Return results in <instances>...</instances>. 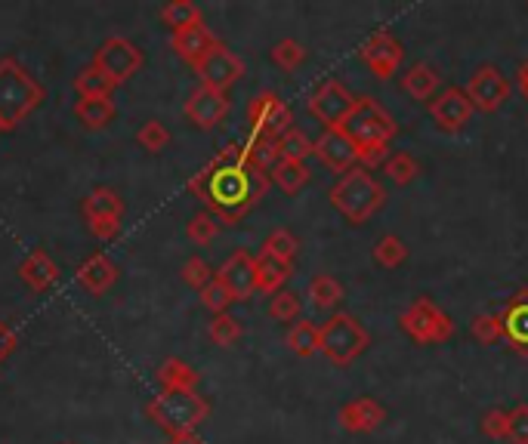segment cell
Segmentation results:
<instances>
[{"instance_id":"obj_1","label":"cell","mask_w":528,"mask_h":444,"mask_svg":"<svg viewBox=\"0 0 528 444\" xmlns=\"http://www.w3.org/2000/svg\"><path fill=\"white\" fill-rule=\"evenodd\" d=\"M269 182H272L269 173L251 167L244 158L226 161L220 155L189 179V192L198 201H204L207 213H214L223 226H232V222H238L251 207L260 204Z\"/></svg>"},{"instance_id":"obj_2","label":"cell","mask_w":528,"mask_h":444,"mask_svg":"<svg viewBox=\"0 0 528 444\" xmlns=\"http://www.w3.org/2000/svg\"><path fill=\"white\" fill-rule=\"evenodd\" d=\"M41 99V84L16 59H0V127L16 130L41 105Z\"/></svg>"},{"instance_id":"obj_3","label":"cell","mask_w":528,"mask_h":444,"mask_svg":"<svg viewBox=\"0 0 528 444\" xmlns=\"http://www.w3.org/2000/svg\"><path fill=\"white\" fill-rule=\"evenodd\" d=\"M340 130L349 136V142L362 152H371V148H383L390 145L393 136L399 133L396 118L386 111L374 96H359L352 111L346 115V121L340 124Z\"/></svg>"},{"instance_id":"obj_4","label":"cell","mask_w":528,"mask_h":444,"mask_svg":"<svg viewBox=\"0 0 528 444\" xmlns=\"http://www.w3.org/2000/svg\"><path fill=\"white\" fill-rule=\"evenodd\" d=\"M386 201V192L383 185L362 167H352L349 173H343L337 179V185L331 189V204L349 219L356 222V226H362V222H368Z\"/></svg>"},{"instance_id":"obj_5","label":"cell","mask_w":528,"mask_h":444,"mask_svg":"<svg viewBox=\"0 0 528 444\" xmlns=\"http://www.w3.org/2000/svg\"><path fill=\"white\" fill-rule=\"evenodd\" d=\"M149 417L170 432V438L192 435L210 417V404L198 392H161L149 401Z\"/></svg>"},{"instance_id":"obj_6","label":"cell","mask_w":528,"mask_h":444,"mask_svg":"<svg viewBox=\"0 0 528 444\" xmlns=\"http://www.w3.org/2000/svg\"><path fill=\"white\" fill-rule=\"evenodd\" d=\"M319 330H322V355L340 367L356 361L371 343L365 324L349 312H334Z\"/></svg>"},{"instance_id":"obj_7","label":"cell","mask_w":528,"mask_h":444,"mask_svg":"<svg viewBox=\"0 0 528 444\" xmlns=\"http://www.w3.org/2000/svg\"><path fill=\"white\" fill-rule=\"evenodd\" d=\"M399 324L408 337L417 343V346H430V343H448L454 337V321L433 303L427 296H420L414 300L402 315H399Z\"/></svg>"},{"instance_id":"obj_8","label":"cell","mask_w":528,"mask_h":444,"mask_svg":"<svg viewBox=\"0 0 528 444\" xmlns=\"http://www.w3.org/2000/svg\"><path fill=\"white\" fill-rule=\"evenodd\" d=\"M93 68H99L105 78L118 87L143 68V50H139L133 41H127V37H109V41L96 50Z\"/></svg>"},{"instance_id":"obj_9","label":"cell","mask_w":528,"mask_h":444,"mask_svg":"<svg viewBox=\"0 0 528 444\" xmlns=\"http://www.w3.org/2000/svg\"><path fill=\"white\" fill-rule=\"evenodd\" d=\"M510 81L504 78V71L495 68V65H479L470 81L464 87L467 99L473 102V108L485 111V115H491V111H498L507 99H510Z\"/></svg>"},{"instance_id":"obj_10","label":"cell","mask_w":528,"mask_h":444,"mask_svg":"<svg viewBox=\"0 0 528 444\" xmlns=\"http://www.w3.org/2000/svg\"><path fill=\"white\" fill-rule=\"evenodd\" d=\"M248 121L254 127L257 136H269V139H281L291 127H294V115L291 108L281 102L272 90H263L251 99L248 105Z\"/></svg>"},{"instance_id":"obj_11","label":"cell","mask_w":528,"mask_h":444,"mask_svg":"<svg viewBox=\"0 0 528 444\" xmlns=\"http://www.w3.org/2000/svg\"><path fill=\"white\" fill-rule=\"evenodd\" d=\"M352 105H356V96H352L337 78H328V81H322L319 87L312 90V96H309V115L315 121H322L325 130H328V127H340L346 121Z\"/></svg>"},{"instance_id":"obj_12","label":"cell","mask_w":528,"mask_h":444,"mask_svg":"<svg viewBox=\"0 0 528 444\" xmlns=\"http://www.w3.org/2000/svg\"><path fill=\"white\" fill-rule=\"evenodd\" d=\"M198 78H201V87H210V90H220L226 93L232 84L241 81V74H244V62L226 47V44H217L214 50H210L198 65Z\"/></svg>"},{"instance_id":"obj_13","label":"cell","mask_w":528,"mask_h":444,"mask_svg":"<svg viewBox=\"0 0 528 444\" xmlns=\"http://www.w3.org/2000/svg\"><path fill=\"white\" fill-rule=\"evenodd\" d=\"M359 56H362V62L377 74L380 81H386V78H393V74L399 71V65H402V59H405V50H402V44L396 41V34H390V31H374L368 41L362 44Z\"/></svg>"},{"instance_id":"obj_14","label":"cell","mask_w":528,"mask_h":444,"mask_svg":"<svg viewBox=\"0 0 528 444\" xmlns=\"http://www.w3.org/2000/svg\"><path fill=\"white\" fill-rule=\"evenodd\" d=\"M312 155L334 173H349L359 164V148L349 142V136L340 127H328L322 130L319 139H312Z\"/></svg>"},{"instance_id":"obj_15","label":"cell","mask_w":528,"mask_h":444,"mask_svg":"<svg viewBox=\"0 0 528 444\" xmlns=\"http://www.w3.org/2000/svg\"><path fill=\"white\" fill-rule=\"evenodd\" d=\"M217 281L232 293V300H251L257 293V259L248 250H235L217 272Z\"/></svg>"},{"instance_id":"obj_16","label":"cell","mask_w":528,"mask_h":444,"mask_svg":"<svg viewBox=\"0 0 528 444\" xmlns=\"http://www.w3.org/2000/svg\"><path fill=\"white\" fill-rule=\"evenodd\" d=\"M229 108H232V102H229V96L226 93H220V90H210V87H198V90H192L189 93V99H186V118L195 124V127H201V130H210V127H217L220 121H226V115H229Z\"/></svg>"},{"instance_id":"obj_17","label":"cell","mask_w":528,"mask_h":444,"mask_svg":"<svg viewBox=\"0 0 528 444\" xmlns=\"http://www.w3.org/2000/svg\"><path fill=\"white\" fill-rule=\"evenodd\" d=\"M473 102L467 99V93L461 90V87H445V90H439V96L430 102V115H433V121L442 127V130H448V133H454V130H461L470 118H473Z\"/></svg>"},{"instance_id":"obj_18","label":"cell","mask_w":528,"mask_h":444,"mask_svg":"<svg viewBox=\"0 0 528 444\" xmlns=\"http://www.w3.org/2000/svg\"><path fill=\"white\" fill-rule=\"evenodd\" d=\"M340 426L346 432H356V435H368L374 429H380V423L386 420V407L374 398H356V401H346L340 407V414H337Z\"/></svg>"},{"instance_id":"obj_19","label":"cell","mask_w":528,"mask_h":444,"mask_svg":"<svg viewBox=\"0 0 528 444\" xmlns=\"http://www.w3.org/2000/svg\"><path fill=\"white\" fill-rule=\"evenodd\" d=\"M220 41L214 37V31H210L204 22H198V25H189V28H183V31H173L170 34V47H173V53L180 56V59H186L189 65H198L210 50H214Z\"/></svg>"},{"instance_id":"obj_20","label":"cell","mask_w":528,"mask_h":444,"mask_svg":"<svg viewBox=\"0 0 528 444\" xmlns=\"http://www.w3.org/2000/svg\"><path fill=\"white\" fill-rule=\"evenodd\" d=\"M19 278L34 290V293H44L59 281V266L56 259L47 250H31L28 259L19 266Z\"/></svg>"},{"instance_id":"obj_21","label":"cell","mask_w":528,"mask_h":444,"mask_svg":"<svg viewBox=\"0 0 528 444\" xmlns=\"http://www.w3.org/2000/svg\"><path fill=\"white\" fill-rule=\"evenodd\" d=\"M78 281L93 296H102L105 290H109L118 281V266L105 253H93V256H87L84 263L78 266Z\"/></svg>"},{"instance_id":"obj_22","label":"cell","mask_w":528,"mask_h":444,"mask_svg":"<svg viewBox=\"0 0 528 444\" xmlns=\"http://www.w3.org/2000/svg\"><path fill=\"white\" fill-rule=\"evenodd\" d=\"M501 321H504V337L519 352H528V290L513 296L501 315Z\"/></svg>"},{"instance_id":"obj_23","label":"cell","mask_w":528,"mask_h":444,"mask_svg":"<svg viewBox=\"0 0 528 444\" xmlns=\"http://www.w3.org/2000/svg\"><path fill=\"white\" fill-rule=\"evenodd\" d=\"M439 74L427 65V62H414L405 74H402V90L417 99V102H433L439 96Z\"/></svg>"},{"instance_id":"obj_24","label":"cell","mask_w":528,"mask_h":444,"mask_svg":"<svg viewBox=\"0 0 528 444\" xmlns=\"http://www.w3.org/2000/svg\"><path fill=\"white\" fill-rule=\"evenodd\" d=\"M198 380H201L198 370L183 358H167L158 367V383L164 392H195Z\"/></svg>"},{"instance_id":"obj_25","label":"cell","mask_w":528,"mask_h":444,"mask_svg":"<svg viewBox=\"0 0 528 444\" xmlns=\"http://www.w3.org/2000/svg\"><path fill=\"white\" fill-rule=\"evenodd\" d=\"M294 275V266L285 263V259H278V256H269L260 250L257 256V290L263 293H281V287H285V281Z\"/></svg>"},{"instance_id":"obj_26","label":"cell","mask_w":528,"mask_h":444,"mask_svg":"<svg viewBox=\"0 0 528 444\" xmlns=\"http://www.w3.org/2000/svg\"><path fill=\"white\" fill-rule=\"evenodd\" d=\"M84 216L90 219H121L124 216V201L115 189H93L84 201Z\"/></svg>"},{"instance_id":"obj_27","label":"cell","mask_w":528,"mask_h":444,"mask_svg":"<svg viewBox=\"0 0 528 444\" xmlns=\"http://www.w3.org/2000/svg\"><path fill=\"white\" fill-rule=\"evenodd\" d=\"M244 145V161H248L251 167L269 173L278 161H281V152H278V139H269V136H257L251 133L248 142H241Z\"/></svg>"},{"instance_id":"obj_28","label":"cell","mask_w":528,"mask_h":444,"mask_svg":"<svg viewBox=\"0 0 528 444\" xmlns=\"http://www.w3.org/2000/svg\"><path fill=\"white\" fill-rule=\"evenodd\" d=\"M269 179L278 185L285 195H297L303 185L309 182V167L303 161H288V158H281L272 170H269Z\"/></svg>"},{"instance_id":"obj_29","label":"cell","mask_w":528,"mask_h":444,"mask_svg":"<svg viewBox=\"0 0 528 444\" xmlns=\"http://www.w3.org/2000/svg\"><path fill=\"white\" fill-rule=\"evenodd\" d=\"M75 118L87 130H102V127H109L112 118H115V102L112 99H78Z\"/></svg>"},{"instance_id":"obj_30","label":"cell","mask_w":528,"mask_h":444,"mask_svg":"<svg viewBox=\"0 0 528 444\" xmlns=\"http://www.w3.org/2000/svg\"><path fill=\"white\" fill-rule=\"evenodd\" d=\"M288 349L300 358H312L315 352H322V330L312 321H297L288 330Z\"/></svg>"},{"instance_id":"obj_31","label":"cell","mask_w":528,"mask_h":444,"mask_svg":"<svg viewBox=\"0 0 528 444\" xmlns=\"http://www.w3.org/2000/svg\"><path fill=\"white\" fill-rule=\"evenodd\" d=\"M309 300L319 306V309H334L343 300V284L334 275H325V272L315 275L309 281Z\"/></svg>"},{"instance_id":"obj_32","label":"cell","mask_w":528,"mask_h":444,"mask_svg":"<svg viewBox=\"0 0 528 444\" xmlns=\"http://www.w3.org/2000/svg\"><path fill=\"white\" fill-rule=\"evenodd\" d=\"M371 256H374V263L383 266V269H399L405 259H408V247L396 235H383V238H377Z\"/></svg>"},{"instance_id":"obj_33","label":"cell","mask_w":528,"mask_h":444,"mask_svg":"<svg viewBox=\"0 0 528 444\" xmlns=\"http://www.w3.org/2000/svg\"><path fill=\"white\" fill-rule=\"evenodd\" d=\"M161 22H164L170 31H183V28L201 22V10L192 4V0H170V4L161 10Z\"/></svg>"},{"instance_id":"obj_34","label":"cell","mask_w":528,"mask_h":444,"mask_svg":"<svg viewBox=\"0 0 528 444\" xmlns=\"http://www.w3.org/2000/svg\"><path fill=\"white\" fill-rule=\"evenodd\" d=\"M75 90L81 93V99H109L115 84L105 78V74L99 68H84L78 78H75Z\"/></svg>"},{"instance_id":"obj_35","label":"cell","mask_w":528,"mask_h":444,"mask_svg":"<svg viewBox=\"0 0 528 444\" xmlns=\"http://www.w3.org/2000/svg\"><path fill=\"white\" fill-rule=\"evenodd\" d=\"M207 337H210V343L220 346V349H232L241 340V321L235 315H229V312L214 315V321H210V327H207Z\"/></svg>"},{"instance_id":"obj_36","label":"cell","mask_w":528,"mask_h":444,"mask_svg":"<svg viewBox=\"0 0 528 444\" xmlns=\"http://www.w3.org/2000/svg\"><path fill=\"white\" fill-rule=\"evenodd\" d=\"M383 173L390 176L396 185H411L420 176V164L408 152H393L390 158H386V164H383Z\"/></svg>"},{"instance_id":"obj_37","label":"cell","mask_w":528,"mask_h":444,"mask_svg":"<svg viewBox=\"0 0 528 444\" xmlns=\"http://www.w3.org/2000/svg\"><path fill=\"white\" fill-rule=\"evenodd\" d=\"M220 226H223V222H220L214 213L201 210V213H195V216L189 219L186 235H189V241H192V244L204 247V244H210V241H214V238L220 235Z\"/></svg>"},{"instance_id":"obj_38","label":"cell","mask_w":528,"mask_h":444,"mask_svg":"<svg viewBox=\"0 0 528 444\" xmlns=\"http://www.w3.org/2000/svg\"><path fill=\"white\" fill-rule=\"evenodd\" d=\"M470 333H473V340H479L482 346H495L498 340H504V321H501V315L482 312L470 321Z\"/></svg>"},{"instance_id":"obj_39","label":"cell","mask_w":528,"mask_h":444,"mask_svg":"<svg viewBox=\"0 0 528 444\" xmlns=\"http://www.w3.org/2000/svg\"><path fill=\"white\" fill-rule=\"evenodd\" d=\"M278 152H281V158H288V161H303V164H306V158L312 155V139H309L303 130L291 127L285 136L278 139Z\"/></svg>"},{"instance_id":"obj_40","label":"cell","mask_w":528,"mask_h":444,"mask_svg":"<svg viewBox=\"0 0 528 444\" xmlns=\"http://www.w3.org/2000/svg\"><path fill=\"white\" fill-rule=\"evenodd\" d=\"M272 62L285 71H297L306 62V47L300 41H294V37H285V41H278L272 47Z\"/></svg>"},{"instance_id":"obj_41","label":"cell","mask_w":528,"mask_h":444,"mask_svg":"<svg viewBox=\"0 0 528 444\" xmlns=\"http://www.w3.org/2000/svg\"><path fill=\"white\" fill-rule=\"evenodd\" d=\"M297 250H300V241H297L288 229H275V232L263 241V253L285 259V263H291V259L297 256Z\"/></svg>"},{"instance_id":"obj_42","label":"cell","mask_w":528,"mask_h":444,"mask_svg":"<svg viewBox=\"0 0 528 444\" xmlns=\"http://www.w3.org/2000/svg\"><path fill=\"white\" fill-rule=\"evenodd\" d=\"M269 315L275 321H297L300 318V296L294 290H281L272 296V303H269Z\"/></svg>"},{"instance_id":"obj_43","label":"cell","mask_w":528,"mask_h":444,"mask_svg":"<svg viewBox=\"0 0 528 444\" xmlns=\"http://www.w3.org/2000/svg\"><path fill=\"white\" fill-rule=\"evenodd\" d=\"M136 142L143 145L146 152L158 155V152H164V148L170 145V133H167V127H164L161 121H149V124H143V127H139V133H136Z\"/></svg>"},{"instance_id":"obj_44","label":"cell","mask_w":528,"mask_h":444,"mask_svg":"<svg viewBox=\"0 0 528 444\" xmlns=\"http://www.w3.org/2000/svg\"><path fill=\"white\" fill-rule=\"evenodd\" d=\"M201 303H204V309H210V312H214V315H223L235 300H232V293L223 287V281H210L204 290H201Z\"/></svg>"},{"instance_id":"obj_45","label":"cell","mask_w":528,"mask_h":444,"mask_svg":"<svg viewBox=\"0 0 528 444\" xmlns=\"http://www.w3.org/2000/svg\"><path fill=\"white\" fill-rule=\"evenodd\" d=\"M217 275H214V269H210L201 256H192V259H186V266H183V281L189 284V287H195L198 293L214 281Z\"/></svg>"},{"instance_id":"obj_46","label":"cell","mask_w":528,"mask_h":444,"mask_svg":"<svg viewBox=\"0 0 528 444\" xmlns=\"http://www.w3.org/2000/svg\"><path fill=\"white\" fill-rule=\"evenodd\" d=\"M507 441L528 444V404H516L507 414Z\"/></svg>"},{"instance_id":"obj_47","label":"cell","mask_w":528,"mask_h":444,"mask_svg":"<svg viewBox=\"0 0 528 444\" xmlns=\"http://www.w3.org/2000/svg\"><path fill=\"white\" fill-rule=\"evenodd\" d=\"M482 432L488 438H495V441H504L507 438V411H488L482 420H479Z\"/></svg>"},{"instance_id":"obj_48","label":"cell","mask_w":528,"mask_h":444,"mask_svg":"<svg viewBox=\"0 0 528 444\" xmlns=\"http://www.w3.org/2000/svg\"><path fill=\"white\" fill-rule=\"evenodd\" d=\"M90 232L99 241H112L121 232V219H90Z\"/></svg>"},{"instance_id":"obj_49","label":"cell","mask_w":528,"mask_h":444,"mask_svg":"<svg viewBox=\"0 0 528 444\" xmlns=\"http://www.w3.org/2000/svg\"><path fill=\"white\" fill-rule=\"evenodd\" d=\"M19 346V337H16V330L7 324V321H0V364H4Z\"/></svg>"},{"instance_id":"obj_50","label":"cell","mask_w":528,"mask_h":444,"mask_svg":"<svg viewBox=\"0 0 528 444\" xmlns=\"http://www.w3.org/2000/svg\"><path fill=\"white\" fill-rule=\"evenodd\" d=\"M516 78H519V93H522V96L528 99V62H525V65L519 68V74H516Z\"/></svg>"},{"instance_id":"obj_51","label":"cell","mask_w":528,"mask_h":444,"mask_svg":"<svg viewBox=\"0 0 528 444\" xmlns=\"http://www.w3.org/2000/svg\"><path fill=\"white\" fill-rule=\"evenodd\" d=\"M167 444H204V441L192 432V435H176V438H170Z\"/></svg>"},{"instance_id":"obj_52","label":"cell","mask_w":528,"mask_h":444,"mask_svg":"<svg viewBox=\"0 0 528 444\" xmlns=\"http://www.w3.org/2000/svg\"><path fill=\"white\" fill-rule=\"evenodd\" d=\"M0 133H4V127H0Z\"/></svg>"}]
</instances>
